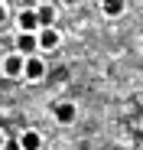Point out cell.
<instances>
[{"mask_svg": "<svg viewBox=\"0 0 143 150\" xmlns=\"http://www.w3.org/2000/svg\"><path fill=\"white\" fill-rule=\"evenodd\" d=\"M42 23H39V13H36V4L33 7H20L16 10V33H39Z\"/></svg>", "mask_w": 143, "mask_h": 150, "instance_id": "1", "label": "cell"}, {"mask_svg": "<svg viewBox=\"0 0 143 150\" xmlns=\"http://www.w3.org/2000/svg\"><path fill=\"white\" fill-rule=\"evenodd\" d=\"M46 72H49L46 59H42V56H29V59H26V65H23V82L36 85V82H42V79H46Z\"/></svg>", "mask_w": 143, "mask_h": 150, "instance_id": "2", "label": "cell"}, {"mask_svg": "<svg viewBox=\"0 0 143 150\" xmlns=\"http://www.w3.org/2000/svg\"><path fill=\"white\" fill-rule=\"evenodd\" d=\"M23 65H26V56H20V52H7L4 59H0L4 79H23Z\"/></svg>", "mask_w": 143, "mask_h": 150, "instance_id": "3", "label": "cell"}, {"mask_svg": "<svg viewBox=\"0 0 143 150\" xmlns=\"http://www.w3.org/2000/svg\"><path fill=\"white\" fill-rule=\"evenodd\" d=\"M36 36H39V56H42V52H55V49L62 46V30H59V26H46V30H39Z\"/></svg>", "mask_w": 143, "mask_h": 150, "instance_id": "4", "label": "cell"}, {"mask_svg": "<svg viewBox=\"0 0 143 150\" xmlns=\"http://www.w3.org/2000/svg\"><path fill=\"white\" fill-rule=\"evenodd\" d=\"M13 52L20 56H39V36L36 33H16V42H13Z\"/></svg>", "mask_w": 143, "mask_h": 150, "instance_id": "5", "label": "cell"}, {"mask_svg": "<svg viewBox=\"0 0 143 150\" xmlns=\"http://www.w3.org/2000/svg\"><path fill=\"white\" fill-rule=\"evenodd\" d=\"M42 147H46V137H42L36 127L20 131V137H16V150H42Z\"/></svg>", "mask_w": 143, "mask_h": 150, "instance_id": "6", "label": "cell"}, {"mask_svg": "<svg viewBox=\"0 0 143 150\" xmlns=\"http://www.w3.org/2000/svg\"><path fill=\"white\" fill-rule=\"evenodd\" d=\"M52 117H55V124L68 127V124H75V117H78V108L72 105V101H59V105L52 108Z\"/></svg>", "mask_w": 143, "mask_h": 150, "instance_id": "7", "label": "cell"}, {"mask_svg": "<svg viewBox=\"0 0 143 150\" xmlns=\"http://www.w3.org/2000/svg\"><path fill=\"white\" fill-rule=\"evenodd\" d=\"M127 13V0H101V16L107 20H117Z\"/></svg>", "mask_w": 143, "mask_h": 150, "instance_id": "8", "label": "cell"}, {"mask_svg": "<svg viewBox=\"0 0 143 150\" xmlns=\"http://www.w3.org/2000/svg\"><path fill=\"white\" fill-rule=\"evenodd\" d=\"M36 13H39L42 30H46V26H55V20H59V7H55V4H36Z\"/></svg>", "mask_w": 143, "mask_h": 150, "instance_id": "9", "label": "cell"}, {"mask_svg": "<svg viewBox=\"0 0 143 150\" xmlns=\"http://www.w3.org/2000/svg\"><path fill=\"white\" fill-rule=\"evenodd\" d=\"M7 20H10V7L4 4V0H0V26H4V23H7Z\"/></svg>", "mask_w": 143, "mask_h": 150, "instance_id": "10", "label": "cell"}, {"mask_svg": "<svg viewBox=\"0 0 143 150\" xmlns=\"http://www.w3.org/2000/svg\"><path fill=\"white\" fill-rule=\"evenodd\" d=\"M7 147H10V140H7V131L0 127V150H7Z\"/></svg>", "mask_w": 143, "mask_h": 150, "instance_id": "11", "label": "cell"}, {"mask_svg": "<svg viewBox=\"0 0 143 150\" xmlns=\"http://www.w3.org/2000/svg\"><path fill=\"white\" fill-rule=\"evenodd\" d=\"M7 150H10V147H7Z\"/></svg>", "mask_w": 143, "mask_h": 150, "instance_id": "12", "label": "cell"}]
</instances>
